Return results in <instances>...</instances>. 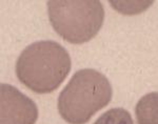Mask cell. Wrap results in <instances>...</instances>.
I'll use <instances>...</instances> for the list:
<instances>
[{"label":"cell","instance_id":"6da1fadb","mask_svg":"<svg viewBox=\"0 0 158 124\" xmlns=\"http://www.w3.org/2000/svg\"><path fill=\"white\" fill-rule=\"evenodd\" d=\"M72 67L70 54L52 40L34 42L25 47L16 63L22 84L36 94H50L65 80Z\"/></svg>","mask_w":158,"mask_h":124},{"label":"cell","instance_id":"7a4b0ae2","mask_svg":"<svg viewBox=\"0 0 158 124\" xmlns=\"http://www.w3.org/2000/svg\"><path fill=\"white\" fill-rule=\"evenodd\" d=\"M113 95L111 83L93 68L76 72L58 97V112L70 124H85L106 107Z\"/></svg>","mask_w":158,"mask_h":124},{"label":"cell","instance_id":"3957f363","mask_svg":"<svg viewBox=\"0 0 158 124\" xmlns=\"http://www.w3.org/2000/svg\"><path fill=\"white\" fill-rule=\"evenodd\" d=\"M48 12L56 33L73 44L90 41L104 20L103 6L98 0H51Z\"/></svg>","mask_w":158,"mask_h":124},{"label":"cell","instance_id":"277c9868","mask_svg":"<svg viewBox=\"0 0 158 124\" xmlns=\"http://www.w3.org/2000/svg\"><path fill=\"white\" fill-rule=\"evenodd\" d=\"M1 124H35L38 119L36 103L16 87L0 85Z\"/></svg>","mask_w":158,"mask_h":124},{"label":"cell","instance_id":"5b68a950","mask_svg":"<svg viewBox=\"0 0 158 124\" xmlns=\"http://www.w3.org/2000/svg\"><path fill=\"white\" fill-rule=\"evenodd\" d=\"M137 124H158V92L144 95L135 107Z\"/></svg>","mask_w":158,"mask_h":124},{"label":"cell","instance_id":"8992f818","mask_svg":"<svg viewBox=\"0 0 158 124\" xmlns=\"http://www.w3.org/2000/svg\"><path fill=\"white\" fill-rule=\"evenodd\" d=\"M94 124H134V122L128 110L117 107L103 113Z\"/></svg>","mask_w":158,"mask_h":124},{"label":"cell","instance_id":"52a82bcc","mask_svg":"<svg viewBox=\"0 0 158 124\" xmlns=\"http://www.w3.org/2000/svg\"><path fill=\"white\" fill-rule=\"evenodd\" d=\"M110 3L115 10L122 14L135 15L133 9H138L140 11H144L153 3V1H111Z\"/></svg>","mask_w":158,"mask_h":124}]
</instances>
